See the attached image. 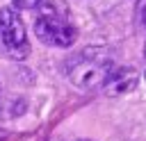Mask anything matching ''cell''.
Wrapping results in <instances>:
<instances>
[{
    "label": "cell",
    "mask_w": 146,
    "mask_h": 141,
    "mask_svg": "<svg viewBox=\"0 0 146 141\" xmlns=\"http://www.w3.org/2000/svg\"><path fill=\"white\" fill-rule=\"evenodd\" d=\"M141 20H144V25H146V5H144V9H141ZM144 55H146V48H144Z\"/></svg>",
    "instance_id": "obj_6"
},
{
    "label": "cell",
    "mask_w": 146,
    "mask_h": 141,
    "mask_svg": "<svg viewBox=\"0 0 146 141\" xmlns=\"http://www.w3.org/2000/svg\"><path fill=\"white\" fill-rule=\"evenodd\" d=\"M18 9H34V7H39L43 0H11Z\"/></svg>",
    "instance_id": "obj_5"
},
{
    "label": "cell",
    "mask_w": 146,
    "mask_h": 141,
    "mask_svg": "<svg viewBox=\"0 0 146 141\" xmlns=\"http://www.w3.org/2000/svg\"><path fill=\"white\" fill-rule=\"evenodd\" d=\"M112 68H114L112 57L103 48H84L82 52L68 57L66 61V75L78 89L100 86Z\"/></svg>",
    "instance_id": "obj_2"
},
{
    "label": "cell",
    "mask_w": 146,
    "mask_h": 141,
    "mask_svg": "<svg viewBox=\"0 0 146 141\" xmlns=\"http://www.w3.org/2000/svg\"><path fill=\"white\" fill-rule=\"evenodd\" d=\"M135 86H137V70L128 66L112 68L107 80L103 82V89L107 96H123V93H130Z\"/></svg>",
    "instance_id": "obj_4"
},
{
    "label": "cell",
    "mask_w": 146,
    "mask_h": 141,
    "mask_svg": "<svg viewBox=\"0 0 146 141\" xmlns=\"http://www.w3.org/2000/svg\"><path fill=\"white\" fill-rule=\"evenodd\" d=\"M80 141H87V139H80Z\"/></svg>",
    "instance_id": "obj_8"
},
{
    "label": "cell",
    "mask_w": 146,
    "mask_h": 141,
    "mask_svg": "<svg viewBox=\"0 0 146 141\" xmlns=\"http://www.w3.org/2000/svg\"><path fill=\"white\" fill-rule=\"evenodd\" d=\"M7 136H9V134H7V132H5V130H0V141H5V139H7Z\"/></svg>",
    "instance_id": "obj_7"
},
{
    "label": "cell",
    "mask_w": 146,
    "mask_h": 141,
    "mask_svg": "<svg viewBox=\"0 0 146 141\" xmlns=\"http://www.w3.org/2000/svg\"><path fill=\"white\" fill-rule=\"evenodd\" d=\"M0 48L16 61L30 55L27 30L16 7H0Z\"/></svg>",
    "instance_id": "obj_3"
},
{
    "label": "cell",
    "mask_w": 146,
    "mask_h": 141,
    "mask_svg": "<svg viewBox=\"0 0 146 141\" xmlns=\"http://www.w3.org/2000/svg\"><path fill=\"white\" fill-rule=\"evenodd\" d=\"M34 32L41 43L55 48H66L78 39V30L71 20L68 7L62 0H46L36 7Z\"/></svg>",
    "instance_id": "obj_1"
}]
</instances>
